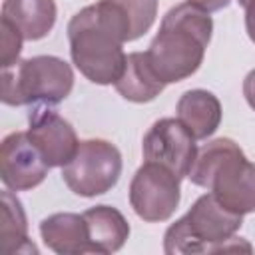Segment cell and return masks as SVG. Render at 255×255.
<instances>
[{
    "label": "cell",
    "mask_w": 255,
    "mask_h": 255,
    "mask_svg": "<svg viewBox=\"0 0 255 255\" xmlns=\"http://www.w3.org/2000/svg\"><path fill=\"white\" fill-rule=\"evenodd\" d=\"M122 153L108 139L80 141L74 157L62 167V179L80 197L108 193L122 175Z\"/></svg>",
    "instance_id": "obj_6"
},
{
    "label": "cell",
    "mask_w": 255,
    "mask_h": 255,
    "mask_svg": "<svg viewBox=\"0 0 255 255\" xmlns=\"http://www.w3.org/2000/svg\"><path fill=\"white\" fill-rule=\"evenodd\" d=\"M92 253L110 255L124 247L129 237V223L124 213L112 205H94L84 213Z\"/></svg>",
    "instance_id": "obj_12"
},
{
    "label": "cell",
    "mask_w": 255,
    "mask_h": 255,
    "mask_svg": "<svg viewBox=\"0 0 255 255\" xmlns=\"http://www.w3.org/2000/svg\"><path fill=\"white\" fill-rule=\"evenodd\" d=\"M193 185L205 187L229 211H255V163L229 137H217L197 149L187 173Z\"/></svg>",
    "instance_id": "obj_3"
},
{
    "label": "cell",
    "mask_w": 255,
    "mask_h": 255,
    "mask_svg": "<svg viewBox=\"0 0 255 255\" xmlns=\"http://www.w3.org/2000/svg\"><path fill=\"white\" fill-rule=\"evenodd\" d=\"M245 30L251 42H255V0H249L245 6Z\"/></svg>",
    "instance_id": "obj_21"
},
{
    "label": "cell",
    "mask_w": 255,
    "mask_h": 255,
    "mask_svg": "<svg viewBox=\"0 0 255 255\" xmlns=\"http://www.w3.org/2000/svg\"><path fill=\"white\" fill-rule=\"evenodd\" d=\"M179 177L167 167L143 161L129 181V205L147 223L167 221L181 199Z\"/></svg>",
    "instance_id": "obj_7"
},
{
    "label": "cell",
    "mask_w": 255,
    "mask_h": 255,
    "mask_svg": "<svg viewBox=\"0 0 255 255\" xmlns=\"http://www.w3.org/2000/svg\"><path fill=\"white\" fill-rule=\"evenodd\" d=\"M129 22L131 38H141L157 16V0H114Z\"/></svg>",
    "instance_id": "obj_17"
},
{
    "label": "cell",
    "mask_w": 255,
    "mask_h": 255,
    "mask_svg": "<svg viewBox=\"0 0 255 255\" xmlns=\"http://www.w3.org/2000/svg\"><path fill=\"white\" fill-rule=\"evenodd\" d=\"M56 2L54 0H4L2 20L12 24L24 40L46 38L56 24Z\"/></svg>",
    "instance_id": "obj_13"
},
{
    "label": "cell",
    "mask_w": 255,
    "mask_h": 255,
    "mask_svg": "<svg viewBox=\"0 0 255 255\" xmlns=\"http://www.w3.org/2000/svg\"><path fill=\"white\" fill-rule=\"evenodd\" d=\"M0 239L4 253H38L34 243L28 239V221L22 201L8 187L2 191Z\"/></svg>",
    "instance_id": "obj_16"
},
{
    "label": "cell",
    "mask_w": 255,
    "mask_h": 255,
    "mask_svg": "<svg viewBox=\"0 0 255 255\" xmlns=\"http://www.w3.org/2000/svg\"><path fill=\"white\" fill-rule=\"evenodd\" d=\"M50 165L28 137V131H12L0 145V177L12 191H28L38 187Z\"/></svg>",
    "instance_id": "obj_9"
},
{
    "label": "cell",
    "mask_w": 255,
    "mask_h": 255,
    "mask_svg": "<svg viewBox=\"0 0 255 255\" xmlns=\"http://www.w3.org/2000/svg\"><path fill=\"white\" fill-rule=\"evenodd\" d=\"M26 131L50 167H64L80 145L72 124L46 104L30 112Z\"/></svg>",
    "instance_id": "obj_10"
},
{
    "label": "cell",
    "mask_w": 255,
    "mask_h": 255,
    "mask_svg": "<svg viewBox=\"0 0 255 255\" xmlns=\"http://www.w3.org/2000/svg\"><path fill=\"white\" fill-rule=\"evenodd\" d=\"M70 56L74 66L98 86L116 84L126 66L124 44L129 28L120 10L110 0H100L82 8L68 22Z\"/></svg>",
    "instance_id": "obj_1"
},
{
    "label": "cell",
    "mask_w": 255,
    "mask_h": 255,
    "mask_svg": "<svg viewBox=\"0 0 255 255\" xmlns=\"http://www.w3.org/2000/svg\"><path fill=\"white\" fill-rule=\"evenodd\" d=\"M243 96L251 110H255V68L245 76L243 80Z\"/></svg>",
    "instance_id": "obj_19"
},
{
    "label": "cell",
    "mask_w": 255,
    "mask_h": 255,
    "mask_svg": "<svg viewBox=\"0 0 255 255\" xmlns=\"http://www.w3.org/2000/svg\"><path fill=\"white\" fill-rule=\"evenodd\" d=\"M40 235L48 249L58 255L92 253L86 219L80 213H52L40 223Z\"/></svg>",
    "instance_id": "obj_11"
},
{
    "label": "cell",
    "mask_w": 255,
    "mask_h": 255,
    "mask_svg": "<svg viewBox=\"0 0 255 255\" xmlns=\"http://www.w3.org/2000/svg\"><path fill=\"white\" fill-rule=\"evenodd\" d=\"M177 120L189 129L195 139H207L221 124V102L213 92L187 90L177 100Z\"/></svg>",
    "instance_id": "obj_14"
},
{
    "label": "cell",
    "mask_w": 255,
    "mask_h": 255,
    "mask_svg": "<svg viewBox=\"0 0 255 255\" xmlns=\"http://www.w3.org/2000/svg\"><path fill=\"white\" fill-rule=\"evenodd\" d=\"M213 20L199 6L181 2L161 18L159 32L145 50L149 66L167 86L193 76L203 64Z\"/></svg>",
    "instance_id": "obj_2"
},
{
    "label": "cell",
    "mask_w": 255,
    "mask_h": 255,
    "mask_svg": "<svg viewBox=\"0 0 255 255\" xmlns=\"http://www.w3.org/2000/svg\"><path fill=\"white\" fill-rule=\"evenodd\" d=\"M74 88L72 66L58 56H32L2 68V102L6 106L64 102Z\"/></svg>",
    "instance_id": "obj_5"
},
{
    "label": "cell",
    "mask_w": 255,
    "mask_h": 255,
    "mask_svg": "<svg viewBox=\"0 0 255 255\" xmlns=\"http://www.w3.org/2000/svg\"><path fill=\"white\" fill-rule=\"evenodd\" d=\"M195 141L197 139L177 118H161L143 135V159L159 163L183 179L197 155Z\"/></svg>",
    "instance_id": "obj_8"
},
{
    "label": "cell",
    "mask_w": 255,
    "mask_h": 255,
    "mask_svg": "<svg viewBox=\"0 0 255 255\" xmlns=\"http://www.w3.org/2000/svg\"><path fill=\"white\" fill-rule=\"evenodd\" d=\"M237 2H239V4H241V6H243V8H245V6H247V4H249V0H237Z\"/></svg>",
    "instance_id": "obj_22"
},
{
    "label": "cell",
    "mask_w": 255,
    "mask_h": 255,
    "mask_svg": "<svg viewBox=\"0 0 255 255\" xmlns=\"http://www.w3.org/2000/svg\"><path fill=\"white\" fill-rule=\"evenodd\" d=\"M241 225L243 215L225 209L209 191L199 195L189 211L167 227L163 251L167 255H197L229 249L251 251L249 243L235 237Z\"/></svg>",
    "instance_id": "obj_4"
},
{
    "label": "cell",
    "mask_w": 255,
    "mask_h": 255,
    "mask_svg": "<svg viewBox=\"0 0 255 255\" xmlns=\"http://www.w3.org/2000/svg\"><path fill=\"white\" fill-rule=\"evenodd\" d=\"M191 4H195V6H199L201 10H205V12H217V10H223V8H227L229 4H231V0H189Z\"/></svg>",
    "instance_id": "obj_20"
},
{
    "label": "cell",
    "mask_w": 255,
    "mask_h": 255,
    "mask_svg": "<svg viewBox=\"0 0 255 255\" xmlns=\"http://www.w3.org/2000/svg\"><path fill=\"white\" fill-rule=\"evenodd\" d=\"M114 88L128 102L145 104L155 100L163 92L165 84L157 78V74L149 66L145 52H131L128 54L124 72L114 84Z\"/></svg>",
    "instance_id": "obj_15"
},
{
    "label": "cell",
    "mask_w": 255,
    "mask_h": 255,
    "mask_svg": "<svg viewBox=\"0 0 255 255\" xmlns=\"http://www.w3.org/2000/svg\"><path fill=\"white\" fill-rule=\"evenodd\" d=\"M0 30H2V56H0V66L2 68H10V66H14L18 62V56H20L24 38L6 20H0Z\"/></svg>",
    "instance_id": "obj_18"
}]
</instances>
